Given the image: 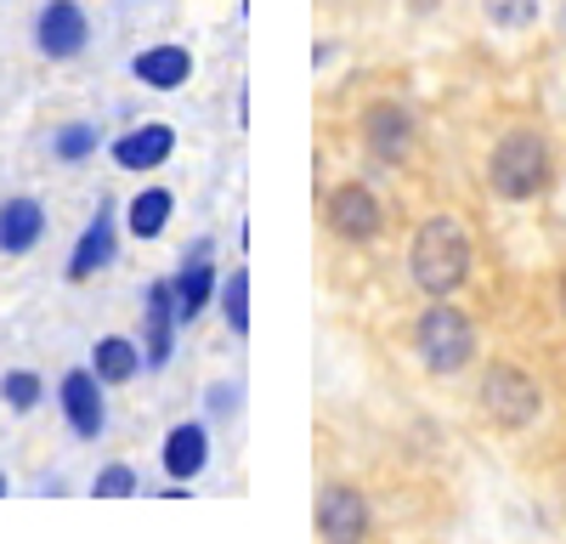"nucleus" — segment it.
Wrapping results in <instances>:
<instances>
[{
  "label": "nucleus",
  "instance_id": "f257e3e1",
  "mask_svg": "<svg viewBox=\"0 0 566 544\" xmlns=\"http://www.w3.org/2000/svg\"><path fill=\"white\" fill-rule=\"evenodd\" d=\"M408 272H413V284L431 295V301L437 295H453L470 279V239H464V227L453 216L419 221L413 250H408Z\"/></svg>",
  "mask_w": 566,
  "mask_h": 544
},
{
  "label": "nucleus",
  "instance_id": "f03ea898",
  "mask_svg": "<svg viewBox=\"0 0 566 544\" xmlns=\"http://www.w3.org/2000/svg\"><path fill=\"white\" fill-rule=\"evenodd\" d=\"M549 176H555V165H549V143H544L533 125L504 130L499 143H493V154H488V181H493V193L510 199V205L538 199V193L549 188Z\"/></svg>",
  "mask_w": 566,
  "mask_h": 544
},
{
  "label": "nucleus",
  "instance_id": "7ed1b4c3",
  "mask_svg": "<svg viewBox=\"0 0 566 544\" xmlns=\"http://www.w3.org/2000/svg\"><path fill=\"white\" fill-rule=\"evenodd\" d=\"M413 346H419V357H424L431 375H459L464 363L476 357V324H470L448 295H437L431 306H424V317H419Z\"/></svg>",
  "mask_w": 566,
  "mask_h": 544
},
{
  "label": "nucleus",
  "instance_id": "20e7f679",
  "mask_svg": "<svg viewBox=\"0 0 566 544\" xmlns=\"http://www.w3.org/2000/svg\"><path fill=\"white\" fill-rule=\"evenodd\" d=\"M476 402H482V415H488L493 426H504V431H522V426H533V420L544 415V391H538V380L522 375L515 363H493V369L482 375Z\"/></svg>",
  "mask_w": 566,
  "mask_h": 544
},
{
  "label": "nucleus",
  "instance_id": "39448f33",
  "mask_svg": "<svg viewBox=\"0 0 566 544\" xmlns=\"http://www.w3.org/2000/svg\"><path fill=\"white\" fill-rule=\"evenodd\" d=\"M91 45V18L80 0H45L34 12V52L45 63H74Z\"/></svg>",
  "mask_w": 566,
  "mask_h": 544
},
{
  "label": "nucleus",
  "instance_id": "423d86ee",
  "mask_svg": "<svg viewBox=\"0 0 566 544\" xmlns=\"http://www.w3.org/2000/svg\"><path fill=\"white\" fill-rule=\"evenodd\" d=\"M323 221H328V233H335V239L368 244L386 227V210H380V199H374L363 181H340V188L323 199Z\"/></svg>",
  "mask_w": 566,
  "mask_h": 544
},
{
  "label": "nucleus",
  "instance_id": "0eeeda50",
  "mask_svg": "<svg viewBox=\"0 0 566 544\" xmlns=\"http://www.w3.org/2000/svg\"><path fill=\"white\" fill-rule=\"evenodd\" d=\"M103 380L91 375V363L85 369H69L63 380H57V402H63V426L80 437V442H97L103 437V426H108V402H103Z\"/></svg>",
  "mask_w": 566,
  "mask_h": 544
},
{
  "label": "nucleus",
  "instance_id": "6e6552de",
  "mask_svg": "<svg viewBox=\"0 0 566 544\" xmlns=\"http://www.w3.org/2000/svg\"><path fill=\"white\" fill-rule=\"evenodd\" d=\"M114 255H119V205L103 199L97 216L85 221V233H80L74 250H69V279H74V284H80V279H97L103 266H114Z\"/></svg>",
  "mask_w": 566,
  "mask_h": 544
},
{
  "label": "nucleus",
  "instance_id": "1a4fd4ad",
  "mask_svg": "<svg viewBox=\"0 0 566 544\" xmlns=\"http://www.w3.org/2000/svg\"><path fill=\"white\" fill-rule=\"evenodd\" d=\"M363 143H368V154L380 159V165H402L408 154H413V114L402 108V103H368V114H363Z\"/></svg>",
  "mask_w": 566,
  "mask_h": 544
},
{
  "label": "nucleus",
  "instance_id": "9d476101",
  "mask_svg": "<svg viewBox=\"0 0 566 544\" xmlns=\"http://www.w3.org/2000/svg\"><path fill=\"white\" fill-rule=\"evenodd\" d=\"M216 239H199L193 250H187V261L170 272V284H176V317L181 324H193V317L216 301Z\"/></svg>",
  "mask_w": 566,
  "mask_h": 544
},
{
  "label": "nucleus",
  "instance_id": "9b49d317",
  "mask_svg": "<svg viewBox=\"0 0 566 544\" xmlns=\"http://www.w3.org/2000/svg\"><path fill=\"white\" fill-rule=\"evenodd\" d=\"M114 165L119 170H130V176H148V170H159L170 154H176V130L165 125V119H148V125H136V130H125V136H114Z\"/></svg>",
  "mask_w": 566,
  "mask_h": 544
},
{
  "label": "nucleus",
  "instance_id": "f8f14e48",
  "mask_svg": "<svg viewBox=\"0 0 566 544\" xmlns=\"http://www.w3.org/2000/svg\"><path fill=\"white\" fill-rule=\"evenodd\" d=\"M176 284L170 279H154L148 284V335H142V363L148 369H165L176 357Z\"/></svg>",
  "mask_w": 566,
  "mask_h": 544
},
{
  "label": "nucleus",
  "instance_id": "ddd939ff",
  "mask_svg": "<svg viewBox=\"0 0 566 544\" xmlns=\"http://www.w3.org/2000/svg\"><path fill=\"white\" fill-rule=\"evenodd\" d=\"M317 533L323 538H363L368 533V505H363V493L352 482H328L317 493V511H312Z\"/></svg>",
  "mask_w": 566,
  "mask_h": 544
},
{
  "label": "nucleus",
  "instance_id": "4468645a",
  "mask_svg": "<svg viewBox=\"0 0 566 544\" xmlns=\"http://www.w3.org/2000/svg\"><path fill=\"white\" fill-rule=\"evenodd\" d=\"M45 239V205L34 193H12L0 205V255H29Z\"/></svg>",
  "mask_w": 566,
  "mask_h": 544
},
{
  "label": "nucleus",
  "instance_id": "2eb2a0df",
  "mask_svg": "<svg viewBox=\"0 0 566 544\" xmlns=\"http://www.w3.org/2000/svg\"><path fill=\"white\" fill-rule=\"evenodd\" d=\"M130 74L148 85V91H181L187 80H193V52L187 45H148V52L130 57Z\"/></svg>",
  "mask_w": 566,
  "mask_h": 544
},
{
  "label": "nucleus",
  "instance_id": "dca6fc26",
  "mask_svg": "<svg viewBox=\"0 0 566 544\" xmlns=\"http://www.w3.org/2000/svg\"><path fill=\"white\" fill-rule=\"evenodd\" d=\"M159 460H165V477L170 482H193L205 465H210V431L205 426H170L165 431V448H159Z\"/></svg>",
  "mask_w": 566,
  "mask_h": 544
},
{
  "label": "nucleus",
  "instance_id": "f3484780",
  "mask_svg": "<svg viewBox=\"0 0 566 544\" xmlns=\"http://www.w3.org/2000/svg\"><path fill=\"white\" fill-rule=\"evenodd\" d=\"M148 363H142V346L130 335H103L97 346H91V375H97L103 386H130Z\"/></svg>",
  "mask_w": 566,
  "mask_h": 544
},
{
  "label": "nucleus",
  "instance_id": "a211bd4d",
  "mask_svg": "<svg viewBox=\"0 0 566 544\" xmlns=\"http://www.w3.org/2000/svg\"><path fill=\"white\" fill-rule=\"evenodd\" d=\"M170 216H176V193L170 188H142L130 199V210H125V233L130 239H159L170 227Z\"/></svg>",
  "mask_w": 566,
  "mask_h": 544
},
{
  "label": "nucleus",
  "instance_id": "6ab92c4d",
  "mask_svg": "<svg viewBox=\"0 0 566 544\" xmlns=\"http://www.w3.org/2000/svg\"><path fill=\"white\" fill-rule=\"evenodd\" d=\"M216 301H221L227 329H232V335H250V272H244V266H232L227 279L216 284Z\"/></svg>",
  "mask_w": 566,
  "mask_h": 544
},
{
  "label": "nucleus",
  "instance_id": "aec40b11",
  "mask_svg": "<svg viewBox=\"0 0 566 544\" xmlns=\"http://www.w3.org/2000/svg\"><path fill=\"white\" fill-rule=\"evenodd\" d=\"M97 148H103V130L91 125V119H69V125H57V136H52V154H57L63 165H85Z\"/></svg>",
  "mask_w": 566,
  "mask_h": 544
},
{
  "label": "nucleus",
  "instance_id": "412c9836",
  "mask_svg": "<svg viewBox=\"0 0 566 544\" xmlns=\"http://www.w3.org/2000/svg\"><path fill=\"white\" fill-rule=\"evenodd\" d=\"M40 397H45V380L34 369H7L0 375V402H7L12 415H34Z\"/></svg>",
  "mask_w": 566,
  "mask_h": 544
},
{
  "label": "nucleus",
  "instance_id": "4be33fe9",
  "mask_svg": "<svg viewBox=\"0 0 566 544\" xmlns=\"http://www.w3.org/2000/svg\"><path fill=\"white\" fill-rule=\"evenodd\" d=\"M482 18L504 34H522L538 23V0H482Z\"/></svg>",
  "mask_w": 566,
  "mask_h": 544
},
{
  "label": "nucleus",
  "instance_id": "5701e85b",
  "mask_svg": "<svg viewBox=\"0 0 566 544\" xmlns=\"http://www.w3.org/2000/svg\"><path fill=\"white\" fill-rule=\"evenodd\" d=\"M91 493H97V499H125V493H136V465H125V460L103 465L97 477H91Z\"/></svg>",
  "mask_w": 566,
  "mask_h": 544
},
{
  "label": "nucleus",
  "instance_id": "b1692460",
  "mask_svg": "<svg viewBox=\"0 0 566 544\" xmlns=\"http://www.w3.org/2000/svg\"><path fill=\"white\" fill-rule=\"evenodd\" d=\"M232 397H239V391H232V386H210L205 408H210V415H232Z\"/></svg>",
  "mask_w": 566,
  "mask_h": 544
},
{
  "label": "nucleus",
  "instance_id": "393cba45",
  "mask_svg": "<svg viewBox=\"0 0 566 544\" xmlns=\"http://www.w3.org/2000/svg\"><path fill=\"white\" fill-rule=\"evenodd\" d=\"M560 306H566V279H560Z\"/></svg>",
  "mask_w": 566,
  "mask_h": 544
},
{
  "label": "nucleus",
  "instance_id": "a878e982",
  "mask_svg": "<svg viewBox=\"0 0 566 544\" xmlns=\"http://www.w3.org/2000/svg\"><path fill=\"white\" fill-rule=\"evenodd\" d=\"M0 493H7V471H0Z\"/></svg>",
  "mask_w": 566,
  "mask_h": 544
}]
</instances>
